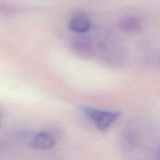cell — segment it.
<instances>
[{"label": "cell", "mask_w": 160, "mask_h": 160, "mask_svg": "<svg viewBox=\"0 0 160 160\" xmlns=\"http://www.w3.org/2000/svg\"><path fill=\"white\" fill-rule=\"evenodd\" d=\"M102 58L109 66L120 67L124 66L127 61V54L124 48L114 40H105L99 45Z\"/></svg>", "instance_id": "1"}, {"label": "cell", "mask_w": 160, "mask_h": 160, "mask_svg": "<svg viewBox=\"0 0 160 160\" xmlns=\"http://www.w3.org/2000/svg\"><path fill=\"white\" fill-rule=\"evenodd\" d=\"M83 113L95 124L100 131L108 129L120 117V112L109 110H101L89 107H81Z\"/></svg>", "instance_id": "2"}, {"label": "cell", "mask_w": 160, "mask_h": 160, "mask_svg": "<svg viewBox=\"0 0 160 160\" xmlns=\"http://www.w3.org/2000/svg\"><path fill=\"white\" fill-rule=\"evenodd\" d=\"M92 27L90 18L84 13H78L73 16L68 23L70 31L77 33H84L89 31Z\"/></svg>", "instance_id": "3"}, {"label": "cell", "mask_w": 160, "mask_h": 160, "mask_svg": "<svg viewBox=\"0 0 160 160\" xmlns=\"http://www.w3.org/2000/svg\"><path fill=\"white\" fill-rule=\"evenodd\" d=\"M119 28L127 34H137L143 28V22L136 17H128L123 19L119 23Z\"/></svg>", "instance_id": "4"}, {"label": "cell", "mask_w": 160, "mask_h": 160, "mask_svg": "<svg viewBox=\"0 0 160 160\" xmlns=\"http://www.w3.org/2000/svg\"><path fill=\"white\" fill-rule=\"evenodd\" d=\"M56 144V138L52 134L48 132H41L36 134L32 139L31 145L34 148L40 150L48 149Z\"/></svg>", "instance_id": "5"}, {"label": "cell", "mask_w": 160, "mask_h": 160, "mask_svg": "<svg viewBox=\"0 0 160 160\" xmlns=\"http://www.w3.org/2000/svg\"><path fill=\"white\" fill-rule=\"evenodd\" d=\"M71 49L78 56L82 58H91L95 55V49L90 42L84 40H78L73 42Z\"/></svg>", "instance_id": "6"}, {"label": "cell", "mask_w": 160, "mask_h": 160, "mask_svg": "<svg viewBox=\"0 0 160 160\" xmlns=\"http://www.w3.org/2000/svg\"><path fill=\"white\" fill-rule=\"evenodd\" d=\"M1 120H2V117H1V114H0V123H1Z\"/></svg>", "instance_id": "7"}]
</instances>
